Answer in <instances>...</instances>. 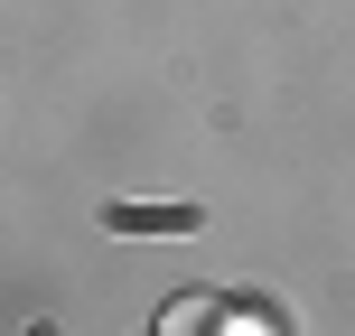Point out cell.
<instances>
[{
    "label": "cell",
    "mask_w": 355,
    "mask_h": 336,
    "mask_svg": "<svg viewBox=\"0 0 355 336\" xmlns=\"http://www.w3.org/2000/svg\"><path fill=\"white\" fill-rule=\"evenodd\" d=\"M112 233H196V206H112Z\"/></svg>",
    "instance_id": "obj_1"
}]
</instances>
